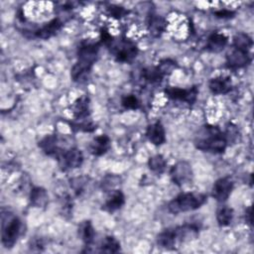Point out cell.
<instances>
[{"label": "cell", "mask_w": 254, "mask_h": 254, "mask_svg": "<svg viewBox=\"0 0 254 254\" xmlns=\"http://www.w3.org/2000/svg\"><path fill=\"white\" fill-rule=\"evenodd\" d=\"M194 146L202 152L221 154L227 147V141L219 127L207 124L202 126L195 135Z\"/></svg>", "instance_id": "2"}, {"label": "cell", "mask_w": 254, "mask_h": 254, "mask_svg": "<svg viewBox=\"0 0 254 254\" xmlns=\"http://www.w3.org/2000/svg\"><path fill=\"white\" fill-rule=\"evenodd\" d=\"M245 219L246 221L251 225L252 224V207L249 206L247 207L246 211H245Z\"/></svg>", "instance_id": "34"}, {"label": "cell", "mask_w": 254, "mask_h": 254, "mask_svg": "<svg viewBox=\"0 0 254 254\" xmlns=\"http://www.w3.org/2000/svg\"><path fill=\"white\" fill-rule=\"evenodd\" d=\"M170 176L175 185L183 187L190 184L193 178V173L190 163L187 161H180L171 168Z\"/></svg>", "instance_id": "6"}, {"label": "cell", "mask_w": 254, "mask_h": 254, "mask_svg": "<svg viewBox=\"0 0 254 254\" xmlns=\"http://www.w3.org/2000/svg\"><path fill=\"white\" fill-rule=\"evenodd\" d=\"M234 183L230 177H223L215 181L211 190V195L220 202L225 201L233 190Z\"/></svg>", "instance_id": "10"}, {"label": "cell", "mask_w": 254, "mask_h": 254, "mask_svg": "<svg viewBox=\"0 0 254 254\" xmlns=\"http://www.w3.org/2000/svg\"><path fill=\"white\" fill-rule=\"evenodd\" d=\"M173 234L176 246L179 243L188 242L195 239L199 234V226L195 223H187L184 225L173 227Z\"/></svg>", "instance_id": "9"}, {"label": "cell", "mask_w": 254, "mask_h": 254, "mask_svg": "<svg viewBox=\"0 0 254 254\" xmlns=\"http://www.w3.org/2000/svg\"><path fill=\"white\" fill-rule=\"evenodd\" d=\"M60 138L55 135H47L46 137H44L40 142H39V147L42 149V151L48 155V156H52L55 158H59L63 152L66 149H63L60 146Z\"/></svg>", "instance_id": "11"}, {"label": "cell", "mask_w": 254, "mask_h": 254, "mask_svg": "<svg viewBox=\"0 0 254 254\" xmlns=\"http://www.w3.org/2000/svg\"><path fill=\"white\" fill-rule=\"evenodd\" d=\"M208 87L213 94H226L232 88V81L229 76H216L209 80Z\"/></svg>", "instance_id": "16"}, {"label": "cell", "mask_w": 254, "mask_h": 254, "mask_svg": "<svg viewBox=\"0 0 254 254\" xmlns=\"http://www.w3.org/2000/svg\"><path fill=\"white\" fill-rule=\"evenodd\" d=\"M227 43H228V39L224 34L215 32L209 35V37L207 38L205 49L210 53L217 54V53H220L226 47Z\"/></svg>", "instance_id": "17"}, {"label": "cell", "mask_w": 254, "mask_h": 254, "mask_svg": "<svg viewBox=\"0 0 254 254\" xmlns=\"http://www.w3.org/2000/svg\"><path fill=\"white\" fill-rule=\"evenodd\" d=\"M233 218V209L229 206H220L216 211V220L220 226H227Z\"/></svg>", "instance_id": "24"}, {"label": "cell", "mask_w": 254, "mask_h": 254, "mask_svg": "<svg viewBox=\"0 0 254 254\" xmlns=\"http://www.w3.org/2000/svg\"><path fill=\"white\" fill-rule=\"evenodd\" d=\"M253 46V41L251 37L245 33H237L233 38V48L245 52H249V50Z\"/></svg>", "instance_id": "23"}, {"label": "cell", "mask_w": 254, "mask_h": 254, "mask_svg": "<svg viewBox=\"0 0 254 254\" xmlns=\"http://www.w3.org/2000/svg\"><path fill=\"white\" fill-rule=\"evenodd\" d=\"M44 248V243L41 238H35L30 243V249L32 251H42Z\"/></svg>", "instance_id": "33"}, {"label": "cell", "mask_w": 254, "mask_h": 254, "mask_svg": "<svg viewBox=\"0 0 254 254\" xmlns=\"http://www.w3.org/2000/svg\"><path fill=\"white\" fill-rule=\"evenodd\" d=\"M147 27L150 34L153 37L158 38L165 32L167 27V22L162 16L151 13L147 19Z\"/></svg>", "instance_id": "19"}, {"label": "cell", "mask_w": 254, "mask_h": 254, "mask_svg": "<svg viewBox=\"0 0 254 254\" xmlns=\"http://www.w3.org/2000/svg\"><path fill=\"white\" fill-rule=\"evenodd\" d=\"M142 77L145 81L155 84V83H159L162 81L164 75L162 74V72L159 70V68L157 66L155 67H146L142 70Z\"/></svg>", "instance_id": "25"}, {"label": "cell", "mask_w": 254, "mask_h": 254, "mask_svg": "<svg viewBox=\"0 0 254 254\" xmlns=\"http://www.w3.org/2000/svg\"><path fill=\"white\" fill-rule=\"evenodd\" d=\"M58 160L63 170L76 169L79 168L83 163V154L79 149L70 147L64 150Z\"/></svg>", "instance_id": "8"}, {"label": "cell", "mask_w": 254, "mask_h": 254, "mask_svg": "<svg viewBox=\"0 0 254 254\" xmlns=\"http://www.w3.org/2000/svg\"><path fill=\"white\" fill-rule=\"evenodd\" d=\"M100 41L108 48L110 54L119 63L129 64L138 55V48L134 42L124 37H112L104 29L100 32Z\"/></svg>", "instance_id": "3"}, {"label": "cell", "mask_w": 254, "mask_h": 254, "mask_svg": "<svg viewBox=\"0 0 254 254\" xmlns=\"http://www.w3.org/2000/svg\"><path fill=\"white\" fill-rule=\"evenodd\" d=\"M251 62V56L249 52L232 49L226 56V64L231 69H238L246 66Z\"/></svg>", "instance_id": "12"}, {"label": "cell", "mask_w": 254, "mask_h": 254, "mask_svg": "<svg viewBox=\"0 0 254 254\" xmlns=\"http://www.w3.org/2000/svg\"><path fill=\"white\" fill-rule=\"evenodd\" d=\"M22 231V221L15 214L2 210L1 213V242L2 245L10 249L12 248Z\"/></svg>", "instance_id": "4"}, {"label": "cell", "mask_w": 254, "mask_h": 254, "mask_svg": "<svg viewBox=\"0 0 254 254\" xmlns=\"http://www.w3.org/2000/svg\"><path fill=\"white\" fill-rule=\"evenodd\" d=\"M110 148V138L105 135L96 136L89 144L88 150L93 156H102L104 155Z\"/></svg>", "instance_id": "18"}, {"label": "cell", "mask_w": 254, "mask_h": 254, "mask_svg": "<svg viewBox=\"0 0 254 254\" xmlns=\"http://www.w3.org/2000/svg\"><path fill=\"white\" fill-rule=\"evenodd\" d=\"M125 203V195L119 190H114L102 205L103 209L108 212H113L120 209Z\"/></svg>", "instance_id": "20"}, {"label": "cell", "mask_w": 254, "mask_h": 254, "mask_svg": "<svg viewBox=\"0 0 254 254\" xmlns=\"http://www.w3.org/2000/svg\"><path fill=\"white\" fill-rule=\"evenodd\" d=\"M121 104L125 109H130V110H136L140 107V102L134 94L124 95L121 99Z\"/></svg>", "instance_id": "30"}, {"label": "cell", "mask_w": 254, "mask_h": 254, "mask_svg": "<svg viewBox=\"0 0 254 254\" xmlns=\"http://www.w3.org/2000/svg\"><path fill=\"white\" fill-rule=\"evenodd\" d=\"M157 67L162 72V74L164 76H166L168 74H171L178 67V64L175 61H173L171 59H165L160 62V64H158Z\"/></svg>", "instance_id": "28"}, {"label": "cell", "mask_w": 254, "mask_h": 254, "mask_svg": "<svg viewBox=\"0 0 254 254\" xmlns=\"http://www.w3.org/2000/svg\"><path fill=\"white\" fill-rule=\"evenodd\" d=\"M146 136L148 140L155 146H160L166 142V132L160 121L154 122L147 127Z\"/></svg>", "instance_id": "14"}, {"label": "cell", "mask_w": 254, "mask_h": 254, "mask_svg": "<svg viewBox=\"0 0 254 254\" xmlns=\"http://www.w3.org/2000/svg\"><path fill=\"white\" fill-rule=\"evenodd\" d=\"M77 233L79 238L87 245L89 246L95 236V230L93 228V225L90 220H83L79 223L78 228H77Z\"/></svg>", "instance_id": "21"}, {"label": "cell", "mask_w": 254, "mask_h": 254, "mask_svg": "<svg viewBox=\"0 0 254 254\" xmlns=\"http://www.w3.org/2000/svg\"><path fill=\"white\" fill-rule=\"evenodd\" d=\"M62 26H63V22L60 19L55 18L51 20L49 23L42 26L40 29L36 30L34 32V37L42 40L50 39L59 33V31L62 29Z\"/></svg>", "instance_id": "15"}, {"label": "cell", "mask_w": 254, "mask_h": 254, "mask_svg": "<svg viewBox=\"0 0 254 254\" xmlns=\"http://www.w3.org/2000/svg\"><path fill=\"white\" fill-rule=\"evenodd\" d=\"M106 9L110 16L117 18V19L124 17L128 14V10H126L124 7H120V6H116V5H109Z\"/></svg>", "instance_id": "31"}, {"label": "cell", "mask_w": 254, "mask_h": 254, "mask_svg": "<svg viewBox=\"0 0 254 254\" xmlns=\"http://www.w3.org/2000/svg\"><path fill=\"white\" fill-rule=\"evenodd\" d=\"M214 16L219 19H230L235 16V12L228 9H219L214 12Z\"/></svg>", "instance_id": "32"}, {"label": "cell", "mask_w": 254, "mask_h": 254, "mask_svg": "<svg viewBox=\"0 0 254 254\" xmlns=\"http://www.w3.org/2000/svg\"><path fill=\"white\" fill-rule=\"evenodd\" d=\"M72 110H73L74 120L76 122L90 119V103H89L88 96L81 95L80 97H78L74 101Z\"/></svg>", "instance_id": "13"}, {"label": "cell", "mask_w": 254, "mask_h": 254, "mask_svg": "<svg viewBox=\"0 0 254 254\" xmlns=\"http://www.w3.org/2000/svg\"><path fill=\"white\" fill-rule=\"evenodd\" d=\"M100 44L93 40H83L77 48V61L71 68L70 76L73 81L82 83L87 80L91 68L98 58Z\"/></svg>", "instance_id": "1"}, {"label": "cell", "mask_w": 254, "mask_h": 254, "mask_svg": "<svg viewBox=\"0 0 254 254\" xmlns=\"http://www.w3.org/2000/svg\"><path fill=\"white\" fill-rule=\"evenodd\" d=\"M228 143H235L238 140L239 137V130L237 128V126L233 123H228L225 127V131L223 132Z\"/></svg>", "instance_id": "29"}, {"label": "cell", "mask_w": 254, "mask_h": 254, "mask_svg": "<svg viewBox=\"0 0 254 254\" xmlns=\"http://www.w3.org/2000/svg\"><path fill=\"white\" fill-rule=\"evenodd\" d=\"M206 201V195L201 192H182L168 203V210L173 214L191 211L199 208Z\"/></svg>", "instance_id": "5"}, {"label": "cell", "mask_w": 254, "mask_h": 254, "mask_svg": "<svg viewBox=\"0 0 254 254\" xmlns=\"http://www.w3.org/2000/svg\"><path fill=\"white\" fill-rule=\"evenodd\" d=\"M165 94L173 100H179L187 102L189 105H192L198 94V88L192 86L190 88H181L176 86H168L165 88Z\"/></svg>", "instance_id": "7"}, {"label": "cell", "mask_w": 254, "mask_h": 254, "mask_svg": "<svg viewBox=\"0 0 254 254\" xmlns=\"http://www.w3.org/2000/svg\"><path fill=\"white\" fill-rule=\"evenodd\" d=\"M99 247L100 252L116 253L120 250V242L113 236H106Z\"/></svg>", "instance_id": "27"}, {"label": "cell", "mask_w": 254, "mask_h": 254, "mask_svg": "<svg viewBox=\"0 0 254 254\" xmlns=\"http://www.w3.org/2000/svg\"><path fill=\"white\" fill-rule=\"evenodd\" d=\"M148 166L152 172H154L156 174H162L166 169L167 161L162 155L157 154V155H154L149 158Z\"/></svg>", "instance_id": "26"}, {"label": "cell", "mask_w": 254, "mask_h": 254, "mask_svg": "<svg viewBox=\"0 0 254 254\" xmlns=\"http://www.w3.org/2000/svg\"><path fill=\"white\" fill-rule=\"evenodd\" d=\"M48 192L41 187H35L30 191V201L35 207H45L48 204Z\"/></svg>", "instance_id": "22"}]
</instances>
